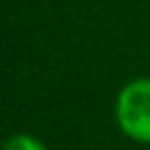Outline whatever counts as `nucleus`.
I'll list each match as a JSON object with an SVG mask.
<instances>
[{
  "label": "nucleus",
  "instance_id": "obj_1",
  "mask_svg": "<svg viewBox=\"0 0 150 150\" xmlns=\"http://www.w3.org/2000/svg\"><path fill=\"white\" fill-rule=\"evenodd\" d=\"M115 119L126 137L139 144H150V77L132 80L119 91Z\"/></svg>",
  "mask_w": 150,
  "mask_h": 150
},
{
  "label": "nucleus",
  "instance_id": "obj_2",
  "mask_svg": "<svg viewBox=\"0 0 150 150\" xmlns=\"http://www.w3.org/2000/svg\"><path fill=\"white\" fill-rule=\"evenodd\" d=\"M2 150H49V148H47L40 139H38V137L20 132V135L9 137V139H7V144L2 146Z\"/></svg>",
  "mask_w": 150,
  "mask_h": 150
}]
</instances>
